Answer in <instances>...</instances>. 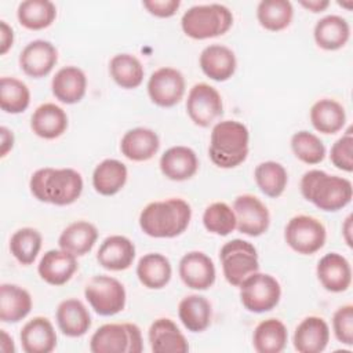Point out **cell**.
I'll return each instance as SVG.
<instances>
[{"label": "cell", "instance_id": "6da1fadb", "mask_svg": "<svg viewBox=\"0 0 353 353\" xmlns=\"http://www.w3.org/2000/svg\"><path fill=\"white\" fill-rule=\"evenodd\" d=\"M192 219L188 201L171 197L149 203L139 214V228L150 237L172 239L182 234Z\"/></svg>", "mask_w": 353, "mask_h": 353}, {"label": "cell", "instance_id": "7a4b0ae2", "mask_svg": "<svg viewBox=\"0 0 353 353\" xmlns=\"http://www.w3.org/2000/svg\"><path fill=\"white\" fill-rule=\"evenodd\" d=\"M83 178L73 168L44 167L33 172L29 181L30 193L43 203L55 205L73 204L83 192Z\"/></svg>", "mask_w": 353, "mask_h": 353}, {"label": "cell", "instance_id": "3957f363", "mask_svg": "<svg viewBox=\"0 0 353 353\" xmlns=\"http://www.w3.org/2000/svg\"><path fill=\"white\" fill-rule=\"evenodd\" d=\"M301 193L319 210L335 212L346 207L353 197L352 182L323 170H309L301 178Z\"/></svg>", "mask_w": 353, "mask_h": 353}, {"label": "cell", "instance_id": "277c9868", "mask_svg": "<svg viewBox=\"0 0 353 353\" xmlns=\"http://www.w3.org/2000/svg\"><path fill=\"white\" fill-rule=\"evenodd\" d=\"M250 150V131L237 120L218 121L211 131L208 156L219 168H234L245 161Z\"/></svg>", "mask_w": 353, "mask_h": 353}, {"label": "cell", "instance_id": "5b68a950", "mask_svg": "<svg viewBox=\"0 0 353 353\" xmlns=\"http://www.w3.org/2000/svg\"><path fill=\"white\" fill-rule=\"evenodd\" d=\"M232 11L219 3L193 6L186 10L181 18L183 33L194 40L222 36L232 28Z\"/></svg>", "mask_w": 353, "mask_h": 353}, {"label": "cell", "instance_id": "8992f818", "mask_svg": "<svg viewBox=\"0 0 353 353\" xmlns=\"http://www.w3.org/2000/svg\"><path fill=\"white\" fill-rule=\"evenodd\" d=\"M142 349V334L134 323L103 324L90 339L92 353H141Z\"/></svg>", "mask_w": 353, "mask_h": 353}, {"label": "cell", "instance_id": "52a82bcc", "mask_svg": "<svg viewBox=\"0 0 353 353\" xmlns=\"http://www.w3.org/2000/svg\"><path fill=\"white\" fill-rule=\"evenodd\" d=\"M219 259L226 281L234 287L259 270L256 248L247 240L233 239L225 243L219 251Z\"/></svg>", "mask_w": 353, "mask_h": 353}, {"label": "cell", "instance_id": "ba28073f", "mask_svg": "<svg viewBox=\"0 0 353 353\" xmlns=\"http://www.w3.org/2000/svg\"><path fill=\"white\" fill-rule=\"evenodd\" d=\"M84 296L99 316H114L120 313L127 301L124 285L112 276H92L85 287Z\"/></svg>", "mask_w": 353, "mask_h": 353}, {"label": "cell", "instance_id": "9c48e42d", "mask_svg": "<svg viewBox=\"0 0 353 353\" xmlns=\"http://www.w3.org/2000/svg\"><path fill=\"white\" fill-rule=\"evenodd\" d=\"M240 301L248 312L265 313L274 309L281 298L280 283L268 273L255 272L240 285Z\"/></svg>", "mask_w": 353, "mask_h": 353}, {"label": "cell", "instance_id": "30bf717a", "mask_svg": "<svg viewBox=\"0 0 353 353\" xmlns=\"http://www.w3.org/2000/svg\"><path fill=\"white\" fill-rule=\"evenodd\" d=\"M325 239V226L310 215L292 216L284 229V240L288 247L302 255H312L321 250Z\"/></svg>", "mask_w": 353, "mask_h": 353}, {"label": "cell", "instance_id": "8fae6325", "mask_svg": "<svg viewBox=\"0 0 353 353\" xmlns=\"http://www.w3.org/2000/svg\"><path fill=\"white\" fill-rule=\"evenodd\" d=\"M186 112L196 125L210 127L223 113L222 97L215 87L197 83L189 90Z\"/></svg>", "mask_w": 353, "mask_h": 353}, {"label": "cell", "instance_id": "7c38bea8", "mask_svg": "<svg viewBox=\"0 0 353 353\" xmlns=\"http://www.w3.org/2000/svg\"><path fill=\"white\" fill-rule=\"evenodd\" d=\"M183 74L170 66L154 70L148 80V94L150 101L160 108H171L181 102L185 95Z\"/></svg>", "mask_w": 353, "mask_h": 353}, {"label": "cell", "instance_id": "4fadbf2b", "mask_svg": "<svg viewBox=\"0 0 353 353\" xmlns=\"http://www.w3.org/2000/svg\"><path fill=\"white\" fill-rule=\"evenodd\" d=\"M236 215V229L243 234L258 237L263 234L270 225L268 207L254 194H240L233 201Z\"/></svg>", "mask_w": 353, "mask_h": 353}, {"label": "cell", "instance_id": "5bb4252c", "mask_svg": "<svg viewBox=\"0 0 353 353\" xmlns=\"http://www.w3.org/2000/svg\"><path fill=\"white\" fill-rule=\"evenodd\" d=\"M178 273L182 283L192 290H208L216 277V270L212 259L201 251H190L185 254L178 266Z\"/></svg>", "mask_w": 353, "mask_h": 353}, {"label": "cell", "instance_id": "9a60e30c", "mask_svg": "<svg viewBox=\"0 0 353 353\" xmlns=\"http://www.w3.org/2000/svg\"><path fill=\"white\" fill-rule=\"evenodd\" d=\"M58 62V51L48 40H33L19 54V66L25 74L40 79L51 73Z\"/></svg>", "mask_w": 353, "mask_h": 353}, {"label": "cell", "instance_id": "2e32d148", "mask_svg": "<svg viewBox=\"0 0 353 353\" xmlns=\"http://www.w3.org/2000/svg\"><path fill=\"white\" fill-rule=\"evenodd\" d=\"M316 274L320 284L330 292H343L352 283L350 263L338 252H330L321 256L316 268Z\"/></svg>", "mask_w": 353, "mask_h": 353}, {"label": "cell", "instance_id": "e0dca14e", "mask_svg": "<svg viewBox=\"0 0 353 353\" xmlns=\"http://www.w3.org/2000/svg\"><path fill=\"white\" fill-rule=\"evenodd\" d=\"M135 259L134 243L121 234L108 236L97 252L98 263L108 270L120 272L128 269Z\"/></svg>", "mask_w": 353, "mask_h": 353}, {"label": "cell", "instance_id": "ac0fdd59", "mask_svg": "<svg viewBox=\"0 0 353 353\" xmlns=\"http://www.w3.org/2000/svg\"><path fill=\"white\" fill-rule=\"evenodd\" d=\"M77 259L73 254L59 248L48 250L37 265L39 276L51 285L66 284L77 270Z\"/></svg>", "mask_w": 353, "mask_h": 353}, {"label": "cell", "instance_id": "d6986e66", "mask_svg": "<svg viewBox=\"0 0 353 353\" xmlns=\"http://www.w3.org/2000/svg\"><path fill=\"white\" fill-rule=\"evenodd\" d=\"M160 171L171 181H188L199 170V159L193 149L188 146H171L160 157Z\"/></svg>", "mask_w": 353, "mask_h": 353}, {"label": "cell", "instance_id": "ffe728a7", "mask_svg": "<svg viewBox=\"0 0 353 353\" xmlns=\"http://www.w3.org/2000/svg\"><path fill=\"white\" fill-rule=\"evenodd\" d=\"M292 342L299 353H320L330 342V327L319 316L305 317L295 328Z\"/></svg>", "mask_w": 353, "mask_h": 353}, {"label": "cell", "instance_id": "44dd1931", "mask_svg": "<svg viewBox=\"0 0 353 353\" xmlns=\"http://www.w3.org/2000/svg\"><path fill=\"white\" fill-rule=\"evenodd\" d=\"M203 73L214 81L229 80L237 68V59L234 52L222 44L207 46L199 58Z\"/></svg>", "mask_w": 353, "mask_h": 353}, {"label": "cell", "instance_id": "7402d4cb", "mask_svg": "<svg viewBox=\"0 0 353 353\" xmlns=\"http://www.w3.org/2000/svg\"><path fill=\"white\" fill-rule=\"evenodd\" d=\"M21 345L26 353H50L57 346V332L52 323L43 316L30 319L21 330Z\"/></svg>", "mask_w": 353, "mask_h": 353}, {"label": "cell", "instance_id": "603a6c76", "mask_svg": "<svg viewBox=\"0 0 353 353\" xmlns=\"http://www.w3.org/2000/svg\"><path fill=\"white\" fill-rule=\"evenodd\" d=\"M148 338L154 353H186L189 350L185 335L168 317L154 320L149 328Z\"/></svg>", "mask_w": 353, "mask_h": 353}, {"label": "cell", "instance_id": "cb8c5ba5", "mask_svg": "<svg viewBox=\"0 0 353 353\" xmlns=\"http://www.w3.org/2000/svg\"><path fill=\"white\" fill-rule=\"evenodd\" d=\"M51 91L62 103L73 105L80 102L87 91L85 73L77 66L61 68L51 80Z\"/></svg>", "mask_w": 353, "mask_h": 353}, {"label": "cell", "instance_id": "d4e9b609", "mask_svg": "<svg viewBox=\"0 0 353 353\" xmlns=\"http://www.w3.org/2000/svg\"><path fill=\"white\" fill-rule=\"evenodd\" d=\"M159 135L146 127L128 130L120 141L121 153L131 161H148L159 152Z\"/></svg>", "mask_w": 353, "mask_h": 353}, {"label": "cell", "instance_id": "484cf974", "mask_svg": "<svg viewBox=\"0 0 353 353\" xmlns=\"http://www.w3.org/2000/svg\"><path fill=\"white\" fill-rule=\"evenodd\" d=\"M57 324L63 335L70 338L83 336L91 327V314L85 305L76 298L62 301L57 307Z\"/></svg>", "mask_w": 353, "mask_h": 353}, {"label": "cell", "instance_id": "4316f807", "mask_svg": "<svg viewBox=\"0 0 353 353\" xmlns=\"http://www.w3.org/2000/svg\"><path fill=\"white\" fill-rule=\"evenodd\" d=\"M30 128L43 139H55L66 131L68 114L55 103H41L30 117Z\"/></svg>", "mask_w": 353, "mask_h": 353}, {"label": "cell", "instance_id": "83f0119b", "mask_svg": "<svg viewBox=\"0 0 353 353\" xmlns=\"http://www.w3.org/2000/svg\"><path fill=\"white\" fill-rule=\"evenodd\" d=\"M313 37L316 44L325 51L339 50L349 41V22L336 14L325 15L316 22Z\"/></svg>", "mask_w": 353, "mask_h": 353}, {"label": "cell", "instance_id": "f1b7e54d", "mask_svg": "<svg viewBox=\"0 0 353 353\" xmlns=\"http://www.w3.org/2000/svg\"><path fill=\"white\" fill-rule=\"evenodd\" d=\"M97 239L98 229L95 225L88 221H76L62 230L58 245L74 256H83L92 250Z\"/></svg>", "mask_w": 353, "mask_h": 353}, {"label": "cell", "instance_id": "f546056e", "mask_svg": "<svg viewBox=\"0 0 353 353\" xmlns=\"http://www.w3.org/2000/svg\"><path fill=\"white\" fill-rule=\"evenodd\" d=\"M139 283L149 290L165 287L172 276V266L167 256L159 252L145 254L137 263Z\"/></svg>", "mask_w": 353, "mask_h": 353}, {"label": "cell", "instance_id": "4dcf8cb0", "mask_svg": "<svg viewBox=\"0 0 353 353\" xmlns=\"http://www.w3.org/2000/svg\"><path fill=\"white\" fill-rule=\"evenodd\" d=\"M30 294L17 285L3 283L0 285V320L3 323H18L32 310Z\"/></svg>", "mask_w": 353, "mask_h": 353}, {"label": "cell", "instance_id": "1f68e13d", "mask_svg": "<svg viewBox=\"0 0 353 353\" xmlns=\"http://www.w3.org/2000/svg\"><path fill=\"white\" fill-rule=\"evenodd\" d=\"M310 123L316 131L332 135L341 131L346 123L345 108L335 99L323 98L310 108Z\"/></svg>", "mask_w": 353, "mask_h": 353}, {"label": "cell", "instance_id": "d6a6232c", "mask_svg": "<svg viewBox=\"0 0 353 353\" xmlns=\"http://www.w3.org/2000/svg\"><path fill=\"white\" fill-rule=\"evenodd\" d=\"M128 176V170L124 163L116 159L102 160L92 172V186L102 196H113L119 193Z\"/></svg>", "mask_w": 353, "mask_h": 353}, {"label": "cell", "instance_id": "836d02e7", "mask_svg": "<svg viewBox=\"0 0 353 353\" xmlns=\"http://www.w3.org/2000/svg\"><path fill=\"white\" fill-rule=\"evenodd\" d=\"M178 316L188 331L203 332L211 323V303L203 295L190 294L181 299L178 305Z\"/></svg>", "mask_w": 353, "mask_h": 353}, {"label": "cell", "instance_id": "e575fe53", "mask_svg": "<svg viewBox=\"0 0 353 353\" xmlns=\"http://www.w3.org/2000/svg\"><path fill=\"white\" fill-rule=\"evenodd\" d=\"M288 331L279 319L261 321L252 334V346L258 353H280L285 349Z\"/></svg>", "mask_w": 353, "mask_h": 353}, {"label": "cell", "instance_id": "d590c367", "mask_svg": "<svg viewBox=\"0 0 353 353\" xmlns=\"http://www.w3.org/2000/svg\"><path fill=\"white\" fill-rule=\"evenodd\" d=\"M109 73L113 81L125 90H132L141 85L145 76V69L141 61L132 54H116L109 62Z\"/></svg>", "mask_w": 353, "mask_h": 353}, {"label": "cell", "instance_id": "8d00e7d4", "mask_svg": "<svg viewBox=\"0 0 353 353\" xmlns=\"http://www.w3.org/2000/svg\"><path fill=\"white\" fill-rule=\"evenodd\" d=\"M17 18L23 28L41 30L57 18V7L50 0H25L17 8Z\"/></svg>", "mask_w": 353, "mask_h": 353}, {"label": "cell", "instance_id": "74e56055", "mask_svg": "<svg viewBox=\"0 0 353 353\" xmlns=\"http://www.w3.org/2000/svg\"><path fill=\"white\" fill-rule=\"evenodd\" d=\"M294 7L288 0H262L256 7L259 25L270 32H280L290 26Z\"/></svg>", "mask_w": 353, "mask_h": 353}, {"label": "cell", "instance_id": "f35d334b", "mask_svg": "<svg viewBox=\"0 0 353 353\" xmlns=\"http://www.w3.org/2000/svg\"><path fill=\"white\" fill-rule=\"evenodd\" d=\"M254 178L259 190L268 197H279L288 183V174L283 164L269 160L259 163L254 170Z\"/></svg>", "mask_w": 353, "mask_h": 353}, {"label": "cell", "instance_id": "ab89813d", "mask_svg": "<svg viewBox=\"0 0 353 353\" xmlns=\"http://www.w3.org/2000/svg\"><path fill=\"white\" fill-rule=\"evenodd\" d=\"M43 237L34 228H21L15 230L10 239V251L21 265H30L41 250Z\"/></svg>", "mask_w": 353, "mask_h": 353}, {"label": "cell", "instance_id": "60d3db41", "mask_svg": "<svg viewBox=\"0 0 353 353\" xmlns=\"http://www.w3.org/2000/svg\"><path fill=\"white\" fill-rule=\"evenodd\" d=\"M30 103V91L28 85L15 79L4 76L0 80V108L6 113L18 114L28 109Z\"/></svg>", "mask_w": 353, "mask_h": 353}, {"label": "cell", "instance_id": "b9f144b4", "mask_svg": "<svg viewBox=\"0 0 353 353\" xmlns=\"http://www.w3.org/2000/svg\"><path fill=\"white\" fill-rule=\"evenodd\" d=\"M291 150L298 160L310 165L321 163L325 157L323 141L306 130L298 131L291 137Z\"/></svg>", "mask_w": 353, "mask_h": 353}, {"label": "cell", "instance_id": "7bdbcfd3", "mask_svg": "<svg viewBox=\"0 0 353 353\" xmlns=\"http://www.w3.org/2000/svg\"><path fill=\"white\" fill-rule=\"evenodd\" d=\"M203 225L210 233L228 236L236 229L234 211L223 201L212 203L203 212Z\"/></svg>", "mask_w": 353, "mask_h": 353}, {"label": "cell", "instance_id": "ee69618b", "mask_svg": "<svg viewBox=\"0 0 353 353\" xmlns=\"http://www.w3.org/2000/svg\"><path fill=\"white\" fill-rule=\"evenodd\" d=\"M331 163L342 171H353V134L349 128L339 139L334 142L330 152Z\"/></svg>", "mask_w": 353, "mask_h": 353}, {"label": "cell", "instance_id": "f6af8a7d", "mask_svg": "<svg viewBox=\"0 0 353 353\" xmlns=\"http://www.w3.org/2000/svg\"><path fill=\"white\" fill-rule=\"evenodd\" d=\"M332 330L335 338L347 346L353 345V306L343 305L332 316Z\"/></svg>", "mask_w": 353, "mask_h": 353}, {"label": "cell", "instance_id": "bcb514c9", "mask_svg": "<svg viewBox=\"0 0 353 353\" xmlns=\"http://www.w3.org/2000/svg\"><path fill=\"white\" fill-rule=\"evenodd\" d=\"M142 6L146 11L157 18H170L181 7L179 0H145Z\"/></svg>", "mask_w": 353, "mask_h": 353}, {"label": "cell", "instance_id": "7dc6e473", "mask_svg": "<svg viewBox=\"0 0 353 353\" xmlns=\"http://www.w3.org/2000/svg\"><path fill=\"white\" fill-rule=\"evenodd\" d=\"M14 43V30L6 22L0 21V54L4 55L12 47Z\"/></svg>", "mask_w": 353, "mask_h": 353}, {"label": "cell", "instance_id": "c3c4849f", "mask_svg": "<svg viewBox=\"0 0 353 353\" xmlns=\"http://www.w3.org/2000/svg\"><path fill=\"white\" fill-rule=\"evenodd\" d=\"M0 139H1V149H0V156L6 157L7 153L12 149L14 146V134L11 130H8L7 127H0Z\"/></svg>", "mask_w": 353, "mask_h": 353}, {"label": "cell", "instance_id": "681fc988", "mask_svg": "<svg viewBox=\"0 0 353 353\" xmlns=\"http://www.w3.org/2000/svg\"><path fill=\"white\" fill-rule=\"evenodd\" d=\"M299 4L312 12H321L330 6V1L328 0H301Z\"/></svg>", "mask_w": 353, "mask_h": 353}, {"label": "cell", "instance_id": "f907efd6", "mask_svg": "<svg viewBox=\"0 0 353 353\" xmlns=\"http://www.w3.org/2000/svg\"><path fill=\"white\" fill-rule=\"evenodd\" d=\"M0 349L4 353H14L15 352V345L12 336H10L6 330H0Z\"/></svg>", "mask_w": 353, "mask_h": 353}, {"label": "cell", "instance_id": "816d5d0a", "mask_svg": "<svg viewBox=\"0 0 353 353\" xmlns=\"http://www.w3.org/2000/svg\"><path fill=\"white\" fill-rule=\"evenodd\" d=\"M342 233H343V237H345V241L349 247H352V237H350V233H352V215H349L343 225H342Z\"/></svg>", "mask_w": 353, "mask_h": 353}, {"label": "cell", "instance_id": "f5cc1de1", "mask_svg": "<svg viewBox=\"0 0 353 353\" xmlns=\"http://www.w3.org/2000/svg\"><path fill=\"white\" fill-rule=\"evenodd\" d=\"M338 4L341 6V7H346L347 10H350L352 8V6H353V3L352 1H349V3H343V1H338Z\"/></svg>", "mask_w": 353, "mask_h": 353}]
</instances>
